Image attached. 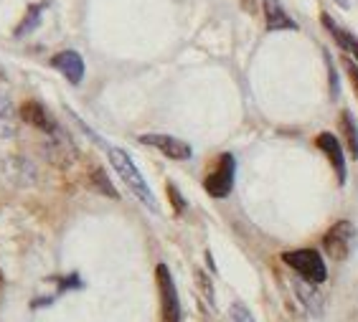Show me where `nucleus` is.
Listing matches in <instances>:
<instances>
[{"instance_id": "obj_1", "label": "nucleus", "mask_w": 358, "mask_h": 322, "mask_svg": "<svg viewBox=\"0 0 358 322\" xmlns=\"http://www.w3.org/2000/svg\"><path fill=\"white\" fill-rule=\"evenodd\" d=\"M107 155H110L112 168L117 170V175L122 178V183L130 188L132 196H135L140 203H145L150 211H158V200H155L150 185H148V180L143 178V173L138 170V165L132 163L130 155H127L124 150H120V147H107Z\"/></svg>"}, {"instance_id": "obj_2", "label": "nucleus", "mask_w": 358, "mask_h": 322, "mask_svg": "<svg viewBox=\"0 0 358 322\" xmlns=\"http://www.w3.org/2000/svg\"><path fill=\"white\" fill-rule=\"evenodd\" d=\"M282 261L292 272H297L303 279L313 281V284H323L328 279V267H325L323 254L315 251V249H292V251H285Z\"/></svg>"}, {"instance_id": "obj_3", "label": "nucleus", "mask_w": 358, "mask_h": 322, "mask_svg": "<svg viewBox=\"0 0 358 322\" xmlns=\"http://www.w3.org/2000/svg\"><path fill=\"white\" fill-rule=\"evenodd\" d=\"M155 281H158V292H160V320L180 322L178 289H176V281H173L171 269H168L166 264H158V267H155Z\"/></svg>"}, {"instance_id": "obj_4", "label": "nucleus", "mask_w": 358, "mask_h": 322, "mask_svg": "<svg viewBox=\"0 0 358 322\" xmlns=\"http://www.w3.org/2000/svg\"><path fill=\"white\" fill-rule=\"evenodd\" d=\"M234 173H236V160L231 152H224L216 160V168L208 173V178L203 180V188L211 198H227L231 188H234Z\"/></svg>"}, {"instance_id": "obj_5", "label": "nucleus", "mask_w": 358, "mask_h": 322, "mask_svg": "<svg viewBox=\"0 0 358 322\" xmlns=\"http://www.w3.org/2000/svg\"><path fill=\"white\" fill-rule=\"evenodd\" d=\"M353 244H356V226L351 221H338L328 228V233L323 236V249L325 254L336 261L348 259Z\"/></svg>"}, {"instance_id": "obj_6", "label": "nucleus", "mask_w": 358, "mask_h": 322, "mask_svg": "<svg viewBox=\"0 0 358 322\" xmlns=\"http://www.w3.org/2000/svg\"><path fill=\"white\" fill-rule=\"evenodd\" d=\"M140 142L148 145V147H155V150H160L166 158L171 160H191L193 150L191 145L183 142V140L173 138V135H158V132H150V135H140Z\"/></svg>"}, {"instance_id": "obj_7", "label": "nucleus", "mask_w": 358, "mask_h": 322, "mask_svg": "<svg viewBox=\"0 0 358 322\" xmlns=\"http://www.w3.org/2000/svg\"><path fill=\"white\" fill-rule=\"evenodd\" d=\"M315 145L325 152V155H328V160H331V165H333V170H336L338 183L343 185L345 178H348V170H345L343 145H341V140H338L336 135H331V132H323V135H317V138H315Z\"/></svg>"}, {"instance_id": "obj_8", "label": "nucleus", "mask_w": 358, "mask_h": 322, "mask_svg": "<svg viewBox=\"0 0 358 322\" xmlns=\"http://www.w3.org/2000/svg\"><path fill=\"white\" fill-rule=\"evenodd\" d=\"M21 119H26L28 124H34L36 130L46 132V135H51V138H54L56 132H62L54 117L48 115L46 107H43L41 102H36V99H28V102L21 107Z\"/></svg>"}, {"instance_id": "obj_9", "label": "nucleus", "mask_w": 358, "mask_h": 322, "mask_svg": "<svg viewBox=\"0 0 358 322\" xmlns=\"http://www.w3.org/2000/svg\"><path fill=\"white\" fill-rule=\"evenodd\" d=\"M292 289H295V297L300 300V305H303L310 315H315V317L323 315L325 302H323V295L317 292V284L303 279V277H292Z\"/></svg>"}, {"instance_id": "obj_10", "label": "nucleus", "mask_w": 358, "mask_h": 322, "mask_svg": "<svg viewBox=\"0 0 358 322\" xmlns=\"http://www.w3.org/2000/svg\"><path fill=\"white\" fill-rule=\"evenodd\" d=\"M51 66L56 71H62L69 84H82L84 79V59L76 51H59L56 56H51Z\"/></svg>"}, {"instance_id": "obj_11", "label": "nucleus", "mask_w": 358, "mask_h": 322, "mask_svg": "<svg viewBox=\"0 0 358 322\" xmlns=\"http://www.w3.org/2000/svg\"><path fill=\"white\" fill-rule=\"evenodd\" d=\"M262 10L267 31H295L297 28V23L289 18L280 0H262Z\"/></svg>"}, {"instance_id": "obj_12", "label": "nucleus", "mask_w": 358, "mask_h": 322, "mask_svg": "<svg viewBox=\"0 0 358 322\" xmlns=\"http://www.w3.org/2000/svg\"><path fill=\"white\" fill-rule=\"evenodd\" d=\"M320 21H323V26L328 28V31H331V36L336 38L338 46L343 48V51H348V54H351L353 59H358V38H356V36H353L351 31H345V28L338 26V23L333 21V18L328 13L320 15Z\"/></svg>"}, {"instance_id": "obj_13", "label": "nucleus", "mask_w": 358, "mask_h": 322, "mask_svg": "<svg viewBox=\"0 0 358 322\" xmlns=\"http://www.w3.org/2000/svg\"><path fill=\"white\" fill-rule=\"evenodd\" d=\"M48 3H36V6H28L26 15H23V21L18 23V28L13 31L15 38H23V36L34 34L36 28H38V23H41V15H43V8H46Z\"/></svg>"}, {"instance_id": "obj_14", "label": "nucleus", "mask_w": 358, "mask_h": 322, "mask_svg": "<svg viewBox=\"0 0 358 322\" xmlns=\"http://www.w3.org/2000/svg\"><path fill=\"white\" fill-rule=\"evenodd\" d=\"M338 124H341L343 140H345V145H348V150H351V158L358 160V127H356V119H353L351 112H343L341 119H338Z\"/></svg>"}, {"instance_id": "obj_15", "label": "nucleus", "mask_w": 358, "mask_h": 322, "mask_svg": "<svg viewBox=\"0 0 358 322\" xmlns=\"http://www.w3.org/2000/svg\"><path fill=\"white\" fill-rule=\"evenodd\" d=\"M13 132H15V112H13V104H10V99L0 96V135H3V138H10Z\"/></svg>"}, {"instance_id": "obj_16", "label": "nucleus", "mask_w": 358, "mask_h": 322, "mask_svg": "<svg viewBox=\"0 0 358 322\" xmlns=\"http://www.w3.org/2000/svg\"><path fill=\"white\" fill-rule=\"evenodd\" d=\"M92 185H94V188H99V191H102L104 196H110V198H117V191L112 188V183L107 180V175H104L102 168L92 170Z\"/></svg>"}, {"instance_id": "obj_17", "label": "nucleus", "mask_w": 358, "mask_h": 322, "mask_svg": "<svg viewBox=\"0 0 358 322\" xmlns=\"http://www.w3.org/2000/svg\"><path fill=\"white\" fill-rule=\"evenodd\" d=\"M229 322H255L249 307L244 302H231V307H229Z\"/></svg>"}, {"instance_id": "obj_18", "label": "nucleus", "mask_w": 358, "mask_h": 322, "mask_svg": "<svg viewBox=\"0 0 358 322\" xmlns=\"http://www.w3.org/2000/svg\"><path fill=\"white\" fill-rule=\"evenodd\" d=\"M168 198H171V203H173V208H176V213H183L186 211V198L178 193V188L173 183H168Z\"/></svg>"}, {"instance_id": "obj_19", "label": "nucleus", "mask_w": 358, "mask_h": 322, "mask_svg": "<svg viewBox=\"0 0 358 322\" xmlns=\"http://www.w3.org/2000/svg\"><path fill=\"white\" fill-rule=\"evenodd\" d=\"M345 71H348V79H351V87L358 96V64L353 61H345Z\"/></svg>"}, {"instance_id": "obj_20", "label": "nucleus", "mask_w": 358, "mask_h": 322, "mask_svg": "<svg viewBox=\"0 0 358 322\" xmlns=\"http://www.w3.org/2000/svg\"><path fill=\"white\" fill-rule=\"evenodd\" d=\"M333 3H338L341 8H348V0H333Z\"/></svg>"}]
</instances>
